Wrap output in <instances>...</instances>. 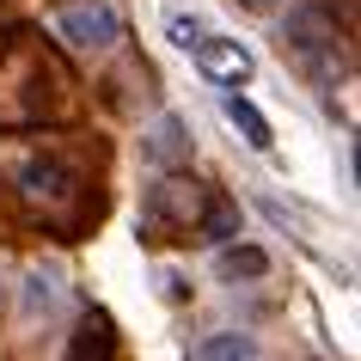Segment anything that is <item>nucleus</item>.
Returning <instances> with one entry per match:
<instances>
[{
  "label": "nucleus",
  "mask_w": 361,
  "mask_h": 361,
  "mask_svg": "<svg viewBox=\"0 0 361 361\" xmlns=\"http://www.w3.org/2000/svg\"><path fill=\"white\" fill-rule=\"evenodd\" d=\"M214 269H221L227 282H239V276H251V282H257V276L269 269V257H264L257 245H227L221 257H214Z\"/></svg>",
  "instance_id": "nucleus-12"
},
{
  "label": "nucleus",
  "mask_w": 361,
  "mask_h": 361,
  "mask_svg": "<svg viewBox=\"0 0 361 361\" xmlns=\"http://www.w3.org/2000/svg\"><path fill=\"white\" fill-rule=\"evenodd\" d=\"M147 159L159 171L184 166V159H190V123H184V116H159V123L147 129Z\"/></svg>",
  "instance_id": "nucleus-8"
},
{
  "label": "nucleus",
  "mask_w": 361,
  "mask_h": 361,
  "mask_svg": "<svg viewBox=\"0 0 361 361\" xmlns=\"http://www.w3.org/2000/svg\"><path fill=\"white\" fill-rule=\"evenodd\" d=\"M166 31H171V43H178V49H196V43L209 37V31H202V25H196V19H171Z\"/></svg>",
  "instance_id": "nucleus-14"
},
{
  "label": "nucleus",
  "mask_w": 361,
  "mask_h": 361,
  "mask_svg": "<svg viewBox=\"0 0 361 361\" xmlns=\"http://www.w3.org/2000/svg\"><path fill=\"white\" fill-rule=\"evenodd\" d=\"M190 56H196V68H202L214 86H233V92H239V86L251 80V68H257L251 49H245V43H233V37H202Z\"/></svg>",
  "instance_id": "nucleus-6"
},
{
  "label": "nucleus",
  "mask_w": 361,
  "mask_h": 361,
  "mask_svg": "<svg viewBox=\"0 0 361 361\" xmlns=\"http://www.w3.org/2000/svg\"><path fill=\"white\" fill-rule=\"evenodd\" d=\"M116 349H123L116 319L104 312V306H86L80 324H74V337H68V355H61V361H116Z\"/></svg>",
  "instance_id": "nucleus-7"
},
{
  "label": "nucleus",
  "mask_w": 361,
  "mask_h": 361,
  "mask_svg": "<svg viewBox=\"0 0 361 361\" xmlns=\"http://www.w3.org/2000/svg\"><path fill=\"white\" fill-rule=\"evenodd\" d=\"M56 276H43V269H31V282H25V306H31V312H49V306H56Z\"/></svg>",
  "instance_id": "nucleus-13"
},
{
  "label": "nucleus",
  "mask_w": 361,
  "mask_h": 361,
  "mask_svg": "<svg viewBox=\"0 0 361 361\" xmlns=\"http://www.w3.org/2000/svg\"><path fill=\"white\" fill-rule=\"evenodd\" d=\"M282 49L300 61L306 74L331 80V68H337V49H343L337 19H331L324 6H294V13H288V25H282Z\"/></svg>",
  "instance_id": "nucleus-4"
},
{
  "label": "nucleus",
  "mask_w": 361,
  "mask_h": 361,
  "mask_svg": "<svg viewBox=\"0 0 361 361\" xmlns=\"http://www.w3.org/2000/svg\"><path fill=\"white\" fill-rule=\"evenodd\" d=\"M0 98H13L0 111V129H37V123H61L68 116V74L56 56H43L31 37H13V49L0 56Z\"/></svg>",
  "instance_id": "nucleus-1"
},
{
  "label": "nucleus",
  "mask_w": 361,
  "mask_h": 361,
  "mask_svg": "<svg viewBox=\"0 0 361 361\" xmlns=\"http://www.w3.org/2000/svg\"><path fill=\"white\" fill-rule=\"evenodd\" d=\"M56 31L74 43V49H111L123 25H116V13L104 0H61L56 6Z\"/></svg>",
  "instance_id": "nucleus-5"
},
{
  "label": "nucleus",
  "mask_w": 361,
  "mask_h": 361,
  "mask_svg": "<svg viewBox=\"0 0 361 361\" xmlns=\"http://www.w3.org/2000/svg\"><path fill=\"white\" fill-rule=\"evenodd\" d=\"M196 239H209V245H227V239H239V202H227V196L214 190L209 214H202V233Z\"/></svg>",
  "instance_id": "nucleus-11"
},
{
  "label": "nucleus",
  "mask_w": 361,
  "mask_h": 361,
  "mask_svg": "<svg viewBox=\"0 0 361 361\" xmlns=\"http://www.w3.org/2000/svg\"><path fill=\"white\" fill-rule=\"evenodd\" d=\"M214 190L209 184H196V178H178V171H166L159 184L147 190V202H141V245H190L196 233H202V214H209Z\"/></svg>",
  "instance_id": "nucleus-3"
},
{
  "label": "nucleus",
  "mask_w": 361,
  "mask_h": 361,
  "mask_svg": "<svg viewBox=\"0 0 361 361\" xmlns=\"http://www.w3.org/2000/svg\"><path fill=\"white\" fill-rule=\"evenodd\" d=\"M0 306H6V294H0Z\"/></svg>",
  "instance_id": "nucleus-16"
},
{
  "label": "nucleus",
  "mask_w": 361,
  "mask_h": 361,
  "mask_svg": "<svg viewBox=\"0 0 361 361\" xmlns=\"http://www.w3.org/2000/svg\"><path fill=\"white\" fill-rule=\"evenodd\" d=\"M239 6H251V13H269V6H276V0H239Z\"/></svg>",
  "instance_id": "nucleus-15"
},
{
  "label": "nucleus",
  "mask_w": 361,
  "mask_h": 361,
  "mask_svg": "<svg viewBox=\"0 0 361 361\" xmlns=\"http://www.w3.org/2000/svg\"><path fill=\"white\" fill-rule=\"evenodd\" d=\"M221 111H227V123H233L239 135H245V141H251L257 153H269V147H276V135H269V116L257 111V104H251L245 92H227V98H221Z\"/></svg>",
  "instance_id": "nucleus-9"
},
{
  "label": "nucleus",
  "mask_w": 361,
  "mask_h": 361,
  "mask_svg": "<svg viewBox=\"0 0 361 361\" xmlns=\"http://www.w3.org/2000/svg\"><path fill=\"white\" fill-rule=\"evenodd\" d=\"M190 361H257V343L239 337V331H221V337H202Z\"/></svg>",
  "instance_id": "nucleus-10"
},
{
  "label": "nucleus",
  "mask_w": 361,
  "mask_h": 361,
  "mask_svg": "<svg viewBox=\"0 0 361 361\" xmlns=\"http://www.w3.org/2000/svg\"><path fill=\"white\" fill-rule=\"evenodd\" d=\"M19 202L37 214L49 233H61V239H74L86 221H98V196L86 190L80 166H74V159H61V153H31V159H25Z\"/></svg>",
  "instance_id": "nucleus-2"
}]
</instances>
